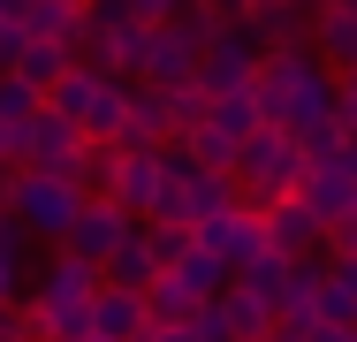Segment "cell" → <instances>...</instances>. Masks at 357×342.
Instances as JSON below:
<instances>
[{
    "mask_svg": "<svg viewBox=\"0 0 357 342\" xmlns=\"http://www.w3.org/2000/svg\"><path fill=\"white\" fill-rule=\"evenodd\" d=\"M198 244L206 251H220L228 259V274H243L251 259H266L274 244H266V213L243 198V205H228V213H213V221H198Z\"/></svg>",
    "mask_w": 357,
    "mask_h": 342,
    "instance_id": "cell-5",
    "label": "cell"
},
{
    "mask_svg": "<svg viewBox=\"0 0 357 342\" xmlns=\"http://www.w3.org/2000/svg\"><path fill=\"white\" fill-rule=\"evenodd\" d=\"M206 8H220V15H236V23L251 15V0H206Z\"/></svg>",
    "mask_w": 357,
    "mask_h": 342,
    "instance_id": "cell-37",
    "label": "cell"
},
{
    "mask_svg": "<svg viewBox=\"0 0 357 342\" xmlns=\"http://www.w3.org/2000/svg\"><path fill=\"white\" fill-rule=\"evenodd\" d=\"M0 304H23V259L0 251Z\"/></svg>",
    "mask_w": 357,
    "mask_h": 342,
    "instance_id": "cell-32",
    "label": "cell"
},
{
    "mask_svg": "<svg viewBox=\"0 0 357 342\" xmlns=\"http://www.w3.org/2000/svg\"><path fill=\"white\" fill-rule=\"evenodd\" d=\"M144 312H152V327H198V312H206V297H190L175 274H160L152 289H144Z\"/></svg>",
    "mask_w": 357,
    "mask_h": 342,
    "instance_id": "cell-19",
    "label": "cell"
},
{
    "mask_svg": "<svg viewBox=\"0 0 357 342\" xmlns=\"http://www.w3.org/2000/svg\"><path fill=\"white\" fill-rule=\"evenodd\" d=\"M206 107H213V91L206 84H183V91H167V122H175V137H190L198 122H206Z\"/></svg>",
    "mask_w": 357,
    "mask_h": 342,
    "instance_id": "cell-29",
    "label": "cell"
},
{
    "mask_svg": "<svg viewBox=\"0 0 357 342\" xmlns=\"http://www.w3.org/2000/svg\"><path fill=\"white\" fill-rule=\"evenodd\" d=\"M243 31L259 38V54H274V46H304V38H312V0H251Z\"/></svg>",
    "mask_w": 357,
    "mask_h": 342,
    "instance_id": "cell-10",
    "label": "cell"
},
{
    "mask_svg": "<svg viewBox=\"0 0 357 342\" xmlns=\"http://www.w3.org/2000/svg\"><path fill=\"white\" fill-rule=\"evenodd\" d=\"M296 267H304V259H289V251H266V259H251L236 281H243L251 297H266V304H274V320H282V297H289V281H296Z\"/></svg>",
    "mask_w": 357,
    "mask_h": 342,
    "instance_id": "cell-23",
    "label": "cell"
},
{
    "mask_svg": "<svg viewBox=\"0 0 357 342\" xmlns=\"http://www.w3.org/2000/svg\"><path fill=\"white\" fill-rule=\"evenodd\" d=\"M335 76H357V8H312V38H304Z\"/></svg>",
    "mask_w": 357,
    "mask_h": 342,
    "instance_id": "cell-12",
    "label": "cell"
},
{
    "mask_svg": "<svg viewBox=\"0 0 357 342\" xmlns=\"http://www.w3.org/2000/svg\"><path fill=\"white\" fill-rule=\"evenodd\" d=\"M167 175H175V144H160V152H122V160H114V205H122L130 221H144L152 198L167 191Z\"/></svg>",
    "mask_w": 357,
    "mask_h": 342,
    "instance_id": "cell-7",
    "label": "cell"
},
{
    "mask_svg": "<svg viewBox=\"0 0 357 342\" xmlns=\"http://www.w3.org/2000/svg\"><path fill=\"white\" fill-rule=\"evenodd\" d=\"M84 23H91V8H76V0H23V38H61V46H76Z\"/></svg>",
    "mask_w": 357,
    "mask_h": 342,
    "instance_id": "cell-18",
    "label": "cell"
},
{
    "mask_svg": "<svg viewBox=\"0 0 357 342\" xmlns=\"http://www.w3.org/2000/svg\"><path fill=\"white\" fill-rule=\"evenodd\" d=\"M160 251H152V236H130V244H122V251H114V259H107V281H114V289H152V281H160Z\"/></svg>",
    "mask_w": 357,
    "mask_h": 342,
    "instance_id": "cell-22",
    "label": "cell"
},
{
    "mask_svg": "<svg viewBox=\"0 0 357 342\" xmlns=\"http://www.w3.org/2000/svg\"><path fill=\"white\" fill-rule=\"evenodd\" d=\"M304 342H357V327H327V320H319V327H312Z\"/></svg>",
    "mask_w": 357,
    "mask_h": 342,
    "instance_id": "cell-35",
    "label": "cell"
},
{
    "mask_svg": "<svg viewBox=\"0 0 357 342\" xmlns=\"http://www.w3.org/2000/svg\"><path fill=\"white\" fill-rule=\"evenodd\" d=\"M46 99L31 91V84H15V76H0V122H15V130H31V114H38Z\"/></svg>",
    "mask_w": 357,
    "mask_h": 342,
    "instance_id": "cell-30",
    "label": "cell"
},
{
    "mask_svg": "<svg viewBox=\"0 0 357 342\" xmlns=\"http://www.w3.org/2000/svg\"><path fill=\"white\" fill-rule=\"evenodd\" d=\"M259 61H266L259 38H251L243 23H228L213 46L198 54V84H206V91H251V84H259Z\"/></svg>",
    "mask_w": 357,
    "mask_h": 342,
    "instance_id": "cell-6",
    "label": "cell"
},
{
    "mask_svg": "<svg viewBox=\"0 0 357 342\" xmlns=\"http://www.w3.org/2000/svg\"><path fill=\"white\" fill-rule=\"evenodd\" d=\"M342 122H335V114H327V122H304V130H296V152H304V160H312V168H327V160H335V152H342Z\"/></svg>",
    "mask_w": 357,
    "mask_h": 342,
    "instance_id": "cell-28",
    "label": "cell"
},
{
    "mask_svg": "<svg viewBox=\"0 0 357 342\" xmlns=\"http://www.w3.org/2000/svg\"><path fill=\"white\" fill-rule=\"evenodd\" d=\"M76 213H84V191H76L69 175H38V168H23V175H15L8 221H15L23 236H46V244H61Z\"/></svg>",
    "mask_w": 357,
    "mask_h": 342,
    "instance_id": "cell-3",
    "label": "cell"
},
{
    "mask_svg": "<svg viewBox=\"0 0 357 342\" xmlns=\"http://www.w3.org/2000/svg\"><path fill=\"white\" fill-rule=\"evenodd\" d=\"M0 221H8V205H0Z\"/></svg>",
    "mask_w": 357,
    "mask_h": 342,
    "instance_id": "cell-43",
    "label": "cell"
},
{
    "mask_svg": "<svg viewBox=\"0 0 357 342\" xmlns=\"http://www.w3.org/2000/svg\"><path fill=\"white\" fill-rule=\"evenodd\" d=\"M130 91H137L130 76H107V84L91 91V107H84V122H76V130H84V137H99V144H122V122H130Z\"/></svg>",
    "mask_w": 357,
    "mask_h": 342,
    "instance_id": "cell-17",
    "label": "cell"
},
{
    "mask_svg": "<svg viewBox=\"0 0 357 342\" xmlns=\"http://www.w3.org/2000/svg\"><path fill=\"white\" fill-rule=\"evenodd\" d=\"M335 122L357 137V76H335Z\"/></svg>",
    "mask_w": 357,
    "mask_h": 342,
    "instance_id": "cell-31",
    "label": "cell"
},
{
    "mask_svg": "<svg viewBox=\"0 0 357 342\" xmlns=\"http://www.w3.org/2000/svg\"><path fill=\"white\" fill-rule=\"evenodd\" d=\"M76 152H84V130H76L69 114L38 107L31 130H23V168H38V175H76Z\"/></svg>",
    "mask_w": 357,
    "mask_h": 342,
    "instance_id": "cell-8",
    "label": "cell"
},
{
    "mask_svg": "<svg viewBox=\"0 0 357 342\" xmlns=\"http://www.w3.org/2000/svg\"><path fill=\"white\" fill-rule=\"evenodd\" d=\"M69 68H76V54L61 46V38H23V54H15V68H8V76H15V84H31V91L46 99Z\"/></svg>",
    "mask_w": 357,
    "mask_h": 342,
    "instance_id": "cell-16",
    "label": "cell"
},
{
    "mask_svg": "<svg viewBox=\"0 0 357 342\" xmlns=\"http://www.w3.org/2000/svg\"><path fill=\"white\" fill-rule=\"evenodd\" d=\"M175 144H183V160H190V168H213V175H236V137H220L213 122H198V130H190V137H175Z\"/></svg>",
    "mask_w": 357,
    "mask_h": 342,
    "instance_id": "cell-25",
    "label": "cell"
},
{
    "mask_svg": "<svg viewBox=\"0 0 357 342\" xmlns=\"http://www.w3.org/2000/svg\"><path fill=\"white\" fill-rule=\"evenodd\" d=\"M137 84H152V91H183V84H198V46H190L175 23H152V54H144Z\"/></svg>",
    "mask_w": 357,
    "mask_h": 342,
    "instance_id": "cell-9",
    "label": "cell"
},
{
    "mask_svg": "<svg viewBox=\"0 0 357 342\" xmlns=\"http://www.w3.org/2000/svg\"><path fill=\"white\" fill-rule=\"evenodd\" d=\"M160 144H175V122H167V91L137 84V91H130V122H122V152H160Z\"/></svg>",
    "mask_w": 357,
    "mask_h": 342,
    "instance_id": "cell-14",
    "label": "cell"
},
{
    "mask_svg": "<svg viewBox=\"0 0 357 342\" xmlns=\"http://www.w3.org/2000/svg\"><path fill=\"white\" fill-rule=\"evenodd\" d=\"M167 274H175V281H183L190 297H206V304H213L220 289L236 281V274H228V259H220V251H206V244H190V251H183V259H175Z\"/></svg>",
    "mask_w": 357,
    "mask_h": 342,
    "instance_id": "cell-21",
    "label": "cell"
},
{
    "mask_svg": "<svg viewBox=\"0 0 357 342\" xmlns=\"http://www.w3.org/2000/svg\"><path fill=\"white\" fill-rule=\"evenodd\" d=\"M183 191H190V228L213 221V213H228V205H243V183H236V175H213V168H190Z\"/></svg>",
    "mask_w": 357,
    "mask_h": 342,
    "instance_id": "cell-20",
    "label": "cell"
},
{
    "mask_svg": "<svg viewBox=\"0 0 357 342\" xmlns=\"http://www.w3.org/2000/svg\"><path fill=\"white\" fill-rule=\"evenodd\" d=\"M84 342H107V335H84Z\"/></svg>",
    "mask_w": 357,
    "mask_h": 342,
    "instance_id": "cell-41",
    "label": "cell"
},
{
    "mask_svg": "<svg viewBox=\"0 0 357 342\" xmlns=\"http://www.w3.org/2000/svg\"><path fill=\"white\" fill-rule=\"evenodd\" d=\"M335 168H350V175H357V137H342V152H335Z\"/></svg>",
    "mask_w": 357,
    "mask_h": 342,
    "instance_id": "cell-38",
    "label": "cell"
},
{
    "mask_svg": "<svg viewBox=\"0 0 357 342\" xmlns=\"http://www.w3.org/2000/svg\"><path fill=\"white\" fill-rule=\"evenodd\" d=\"M0 15H15V23H23V0H0Z\"/></svg>",
    "mask_w": 357,
    "mask_h": 342,
    "instance_id": "cell-39",
    "label": "cell"
},
{
    "mask_svg": "<svg viewBox=\"0 0 357 342\" xmlns=\"http://www.w3.org/2000/svg\"><path fill=\"white\" fill-rule=\"evenodd\" d=\"M144 327H152V312H144V289H99L91 297V335H107V342H137Z\"/></svg>",
    "mask_w": 357,
    "mask_h": 342,
    "instance_id": "cell-13",
    "label": "cell"
},
{
    "mask_svg": "<svg viewBox=\"0 0 357 342\" xmlns=\"http://www.w3.org/2000/svg\"><path fill=\"white\" fill-rule=\"evenodd\" d=\"M15 54H23V23H15V15H0V76L15 68Z\"/></svg>",
    "mask_w": 357,
    "mask_h": 342,
    "instance_id": "cell-33",
    "label": "cell"
},
{
    "mask_svg": "<svg viewBox=\"0 0 357 342\" xmlns=\"http://www.w3.org/2000/svg\"><path fill=\"white\" fill-rule=\"evenodd\" d=\"M259 213H266V244L289 251V259H312L319 236H327V221H319L304 198H274V205H259Z\"/></svg>",
    "mask_w": 357,
    "mask_h": 342,
    "instance_id": "cell-11",
    "label": "cell"
},
{
    "mask_svg": "<svg viewBox=\"0 0 357 342\" xmlns=\"http://www.w3.org/2000/svg\"><path fill=\"white\" fill-rule=\"evenodd\" d=\"M259 114L274 122V130H304V122H327L335 114V68L319 61L312 46H274L266 61H259Z\"/></svg>",
    "mask_w": 357,
    "mask_h": 342,
    "instance_id": "cell-1",
    "label": "cell"
},
{
    "mask_svg": "<svg viewBox=\"0 0 357 342\" xmlns=\"http://www.w3.org/2000/svg\"><path fill=\"white\" fill-rule=\"evenodd\" d=\"M312 175V160L296 152V137L289 130H251L236 144V183H243V198L251 205H274V198H296V183Z\"/></svg>",
    "mask_w": 357,
    "mask_h": 342,
    "instance_id": "cell-2",
    "label": "cell"
},
{
    "mask_svg": "<svg viewBox=\"0 0 357 342\" xmlns=\"http://www.w3.org/2000/svg\"><path fill=\"white\" fill-rule=\"evenodd\" d=\"M107 31H114V76H130V84H137L144 54H152V23H107Z\"/></svg>",
    "mask_w": 357,
    "mask_h": 342,
    "instance_id": "cell-27",
    "label": "cell"
},
{
    "mask_svg": "<svg viewBox=\"0 0 357 342\" xmlns=\"http://www.w3.org/2000/svg\"><path fill=\"white\" fill-rule=\"evenodd\" d=\"M296 198L312 205L319 221H350V213H357V175H350V168H335V160H327V168H312V175L296 183Z\"/></svg>",
    "mask_w": 357,
    "mask_h": 342,
    "instance_id": "cell-15",
    "label": "cell"
},
{
    "mask_svg": "<svg viewBox=\"0 0 357 342\" xmlns=\"http://www.w3.org/2000/svg\"><path fill=\"white\" fill-rule=\"evenodd\" d=\"M99 84H107L99 68H84V61H76L69 76H61V84L46 91V107H54V114H69V122H84V107H91V91H99Z\"/></svg>",
    "mask_w": 357,
    "mask_h": 342,
    "instance_id": "cell-26",
    "label": "cell"
},
{
    "mask_svg": "<svg viewBox=\"0 0 357 342\" xmlns=\"http://www.w3.org/2000/svg\"><path fill=\"white\" fill-rule=\"evenodd\" d=\"M0 160H15V168H23V130H15V122H0Z\"/></svg>",
    "mask_w": 357,
    "mask_h": 342,
    "instance_id": "cell-34",
    "label": "cell"
},
{
    "mask_svg": "<svg viewBox=\"0 0 357 342\" xmlns=\"http://www.w3.org/2000/svg\"><path fill=\"white\" fill-rule=\"evenodd\" d=\"M76 8H91V0H76Z\"/></svg>",
    "mask_w": 357,
    "mask_h": 342,
    "instance_id": "cell-42",
    "label": "cell"
},
{
    "mask_svg": "<svg viewBox=\"0 0 357 342\" xmlns=\"http://www.w3.org/2000/svg\"><path fill=\"white\" fill-rule=\"evenodd\" d=\"M130 236H137V221H130L114 198H84V213L69 221V236H61L54 251H69V259H91V267L107 274V259H114Z\"/></svg>",
    "mask_w": 357,
    "mask_h": 342,
    "instance_id": "cell-4",
    "label": "cell"
},
{
    "mask_svg": "<svg viewBox=\"0 0 357 342\" xmlns=\"http://www.w3.org/2000/svg\"><path fill=\"white\" fill-rule=\"evenodd\" d=\"M312 8H357V0H312Z\"/></svg>",
    "mask_w": 357,
    "mask_h": 342,
    "instance_id": "cell-40",
    "label": "cell"
},
{
    "mask_svg": "<svg viewBox=\"0 0 357 342\" xmlns=\"http://www.w3.org/2000/svg\"><path fill=\"white\" fill-rule=\"evenodd\" d=\"M206 122H213L220 137H236V144H243L251 130H266V114H259V91H213Z\"/></svg>",
    "mask_w": 357,
    "mask_h": 342,
    "instance_id": "cell-24",
    "label": "cell"
},
{
    "mask_svg": "<svg viewBox=\"0 0 357 342\" xmlns=\"http://www.w3.org/2000/svg\"><path fill=\"white\" fill-rule=\"evenodd\" d=\"M15 175H23V168H15V160H0V205L15 198Z\"/></svg>",
    "mask_w": 357,
    "mask_h": 342,
    "instance_id": "cell-36",
    "label": "cell"
}]
</instances>
